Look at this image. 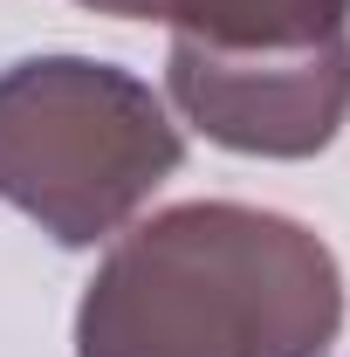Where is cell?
Listing matches in <instances>:
<instances>
[{"label":"cell","mask_w":350,"mask_h":357,"mask_svg":"<svg viewBox=\"0 0 350 357\" xmlns=\"http://www.w3.org/2000/svg\"><path fill=\"white\" fill-rule=\"evenodd\" d=\"M344 268L316 227L192 199L110 241L76 303V357H330Z\"/></svg>","instance_id":"obj_1"},{"label":"cell","mask_w":350,"mask_h":357,"mask_svg":"<svg viewBox=\"0 0 350 357\" xmlns=\"http://www.w3.org/2000/svg\"><path fill=\"white\" fill-rule=\"evenodd\" d=\"M185 165L165 96L96 55H21L0 69V199L55 248L117 241Z\"/></svg>","instance_id":"obj_2"},{"label":"cell","mask_w":350,"mask_h":357,"mask_svg":"<svg viewBox=\"0 0 350 357\" xmlns=\"http://www.w3.org/2000/svg\"><path fill=\"white\" fill-rule=\"evenodd\" d=\"M165 96L199 137L241 158H316L350 117V35L309 48L172 42Z\"/></svg>","instance_id":"obj_3"},{"label":"cell","mask_w":350,"mask_h":357,"mask_svg":"<svg viewBox=\"0 0 350 357\" xmlns=\"http://www.w3.org/2000/svg\"><path fill=\"white\" fill-rule=\"evenodd\" d=\"M83 7L110 21H165V0H83Z\"/></svg>","instance_id":"obj_4"}]
</instances>
